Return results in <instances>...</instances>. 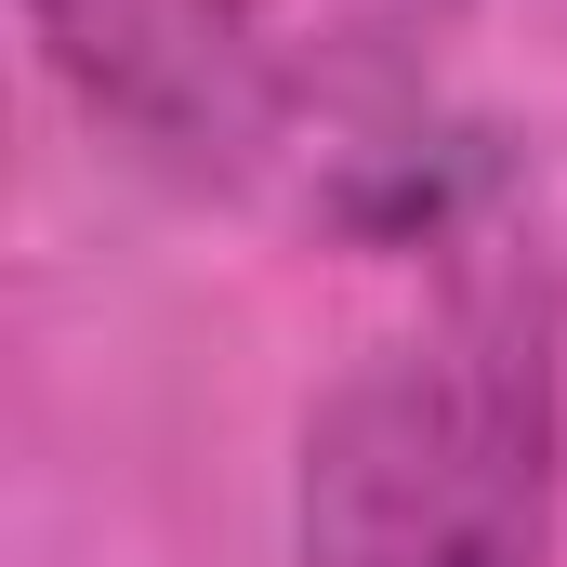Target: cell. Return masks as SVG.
<instances>
[{
    "instance_id": "cell-1",
    "label": "cell",
    "mask_w": 567,
    "mask_h": 567,
    "mask_svg": "<svg viewBox=\"0 0 567 567\" xmlns=\"http://www.w3.org/2000/svg\"><path fill=\"white\" fill-rule=\"evenodd\" d=\"M567 528V290L515 238H449L396 330H370L290 462L303 567H555Z\"/></svg>"
},
{
    "instance_id": "cell-2",
    "label": "cell",
    "mask_w": 567,
    "mask_h": 567,
    "mask_svg": "<svg viewBox=\"0 0 567 567\" xmlns=\"http://www.w3.org/2000/svg\"><path fill=\"white\" fill-rule=\"evenodd\" d=\"M27 27L93 120L185 145V158L251 145L278 106L265 53H251V0H27Z\"/></svg>"
},
{
    "instance_id": "cell-3",
    "label": "cell",
    "mask_w": 567,
    "mask_h": 567,
    "mask_svg": "<svg viewBox=\"0 0 567 567\" xmlns=\"http://www.w3.org/2000/svg\"><path fill=\"white\" fill-rule=\"evenodd\" d=\"M462 0H251V53H265V93H357L383 80L410 40H435Z\"/></svg>"
}]
</instances>
